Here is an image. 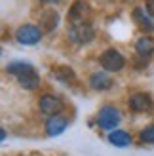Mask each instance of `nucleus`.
Listing matches in <instances>:
<instances>
[{"instance_id":"20e7f679","label":"nucleus","mask_w":154,"mask_h":156,"mask_svg":"<svg viewBox=\"0 0 154 156\" xmlns=\"http://www.w3.org/2000/svg\"><path fill=\"white\" fill-rule=\"evenodd\" d=\"M97 122L103 129H114L120 122V112L114 107H103L101 111H99Z\"/></svg>"},{"instance_id":"a211bd4d","label":"nucleus","mask_w":154,"mask_h":156,"mask_svg":"<svg viewBox=\"0 0 154 156\" xmlns=\"http://www.w3.org/2000/svg\"><path fill=\"white\" fill-rule=\"evenodd\" d=\"M147 12L150 17H154V0H147Z\"/></svg>"},{"instance_id":"6e6552de","label":"nucleus","mask_w":154,"mask_h":156,"mask_svg":"<svg viewBox=\"0 0 154 156\" xmlns=\"http://www.w3.org/2000/svg\"><path fill=\"white\" fill-rule=\"evenodd\" d=\"M129 107L133 108L135 112H145V111H150L152 108V99L147 93H133L129 97Z\"/></svg>"},{"instance_id":"f8f14e48","label":"nucleus","mask_w":154,"mask_h":156,"mask_svg":"<svg viewBox=\"0 0 154 156\" xmlns=\"http://www.w3.org/2000/svg\"><path fill=\"white\" fill-rule=\"evenodd\" d=\"M84 10H88V6L82 2V0H78V2H74L71 12H68V19H71V23H80L84 21Z\"/></svg>"},{"instance_id":"aec40b11","label":"nucleus","mask_w":154,"mask_h":156,"mask_svg":"<svg viewBox=\"0 0 154 156\" xmlns=\"http://www.w3.org/2000/svg\"><path fill=\"white\" fill-rule=\"evenodd\" d=\"M42 2H57V0H42Z\"/></svg>"},{"instance_id":"412c9836","label":"nucleus","mask_w":154,"mask_h":156,"mask_svg":"<svg viewBox=\"0 0 154 156\" xmlns=\"http://www.w3.org/2000/svg\"><path fill=\"white\" fill-rule=\"evenodd\" d=\"M0 53H2V50H0Z\"/></svg>"},{"instance_id":"39448f33","label":"nucleus","mask_w":154,"mask_h":156,"mask_svg":"<svg viewBox=\"0 0 154 156\" xmlns=\"http://www.w3.org/2000/svg\"><path fill=\"white\" fill-rule=\"evenodd\" d=\"M17 82H19L25 90H36L38 84H40V76H38V73L34 71V67L30 65L29 69H25L23 73L17 74Z\"/></svg>"},{"instance_id":"7ed1b4c3","label":"nucleus","mask_w":154,"mask_h":156,"mask_svg":"<svg viewBox=\"0 0 154 156\" xmlns=\"http://www.w3.org/2000/svg\"><path fill=\"white\" fill-rule=\"evenodd\" d=\"M68 36H71L76 44H88L91 38H93V29L89 25H86L84 21L72 23L71 29H68Z\"/></svg>"},{"instance_id":"9d476101","label":"nucleus","mask_w":154,"mask_h":156,"mask_svg":"<svg viewBox=\"0 0 154 156\" xmlns=\"http://www.w3.org/2000/svg\"><path fill=\"white\" fill-rule=\"evenodd\" d=\"M109 141L112 145H116V147H128L129 143H131V137H129V133L124 131V129H114L109 135Z\"/></svg>"},{"instance_id":"2eb2a0df","label":"nucleus","mask_w":154,"mask_h":156,"mask_svg":"<svg viewBox=\"0 0 154 156\" xmlns=\"http://www.w3.org/2000/svg\"><path fill=\"white\" fill-rule=\"evenodd\" d=\"M53 74H55V78H59V80H63V82L74 80V73H72V69H68V67H55L53 69Z\"/></svg>"},{"instance_id":"4468645a","label":"nucleus","mask_w":154,"mask_h":156,"mask_svg":"<svg viewBox=\"0 0 154 156\" xmlns=\"http://www.w3.org/2000/svg\"><path fill=\"white\" fill-rule=\"evenodd\" d=\"M57 21H59V15H57V12H51V10H48V12H44V15H42V27L46 29V30H53L57 27Z\"/></svg>"},{"instance_id":"f3484780","label":"nucleus","mask_w":154,"mask_h":156,"mask_svg":"<svg viewBox=\"0 0 154 156\" xmlns=\"http://www.w3.org/2000/svg\"><path fill=\"white\" fill-rule=\"evenodd\" d=\"M141 141L145 143H154V124L152 126H147L141 131Z\"/></svg>"},{"instance_id":"6ab92c4d","label":"nucleus","mask_w":154,"mask_h":156,"mask_svg":"<svg viewBox=\"0 0 154 156\" xmlns=\"http://www.w3.org/2000/svg\"><path fill=\"white\" fill-rule=\"evenodd\" d=\"M4 137H6V133H4V129H0V141H2Z\"/></svg>"},{"instance_id":"423d86ee","label":"nucleus","mask_w":154,"mask_h":156,"mask_svg":"<svg viewBox=\"0 0 154 156\" xmlns=\"http://www.w3.org/2000/svg\"><path fill=\"white\" fill-rule=\"evenodd\" d=\"M40 111L48 116H53L63 111V103H61V99L53 97V95H42L40 97Z\"/></svg>"},{"instance_id":"1a4fd4ad","label":"nucleus","mask_w":154,"mask_h":156,"mask_svg":"<svg viewBox=\"0 0 154 156\" xmlns=\"http://www.w3.org/2000/svg\"><path fill=\"white\" fill-rule=\"evenodd\" d=\"M89 86L93 90H109L112 86V78L107 73H95L89 78Z\"/></svg>"},{"instance_id":"f257e3e1","label":"nucleus","mask_w":154,"mask_h":156,"mask_svg":"<svg viewBox=\"0 0 154 156\" xmlns=\"http://www.w3.org/2000/svg\"><path fill=\"white\" fill-rule=\"evenodd\" d=\"M101 65H103L105 71L116 73V71H120V69H124L126 59H124V55H122L118 50H107L101 55Z\"/></svg>"},{"instance_id":"ddd939ff","label":"nucleus","mask_w":154,"mask_h":156,"mask_svg":"<svg viewBox=\"0 0 154 156\" xmlns=\"http://www.w3.org/2000/svg\"><path fill=\"white\" fill-rule=\"evenodd\" d=\"M137 53L139 55H145V57H149L150 53L154 51V40H150V38H147V36H143V38H139L137 40Z\"/></svg>"},{"instance_id":"9b49d317","label":"nucleus","mask_w":154,"mask_h":156,"mask_svg":"<svg viewBox=\"0 0 154 156\" xmlns=\"http://www.w3.org/2000/svg\"><path fill=\"white\" fill-rule=\"evenodd\" d=\"M133 19H135L137 23H139V27H141L143 30H147V33H150V30L154 29V23L149 19V12L145 13V12L141 10V8H137V10L133 12Z\"/></svg>"},{"instance_id":"f03ea898","label":"nucleus","mask_w":154,"mask_h":156,"mask_svg":"<svg viewBox=\"0 0 154 156\" xmlns=\"http://www.w3.org/2000/svg\"><path fill=\"white\" fill-rule=\"evenodd\" d=\"M15 38H17V42L25 44V46H33V44H38V40L42 38V30L36 25H23L17 29Z\"/></svg>"},{"instance_id":"0eeeda50","label":"nucleus","mask_w":154,"mask_h":156,"mask_svg":"<svg viewBox=\"0 0 154 156\" xmlns=\"http://www.w3.org/2000/svg\"><path fill=\"white\" fill-rule=\"evenodd\" d=\"M67 126H68V120L65 116L53 114L51 118H48V122H46V133L48 135H59L67 129Z\"/></svg>"},{"instance_id":"dca6fc26","label":"nucleus","mask_w":154,"mask_h":156,"mask_svg":"<svg viewBox=\"0 0 154 156\" xmlns=\"http://www.w3.org/2000/svg\"><path fill=\"white\" fill-rule=\"evenodd\" d=\"M30 65L29 63H21V61H15V63H10L8 65V73H12V74H15L17 76L19 73H23L25 69H29Z\"/></svg>"}]
</instances>
